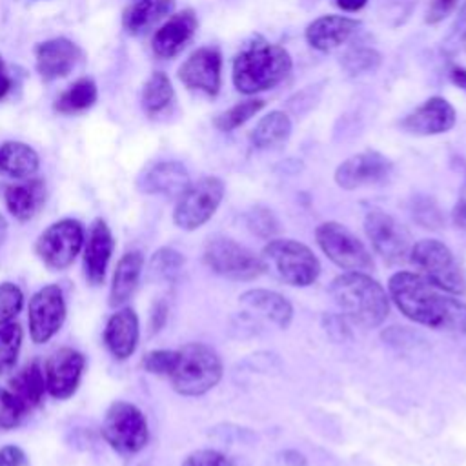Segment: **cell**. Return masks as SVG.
Wrapping results in <instances>:
<instances>
[{"label":"cell","mask_w":466,"mask_h":466,"mask_svg":"<svg viewBox=\"0 0 466 466\" xmlns=\"http://www.w3.org/2000/svg\"><path fill=\"white\" fill-rule=\"evenodd\" d=\"M388 289L397 308L413 322L466 335V304L420 273L399 271L391 275Z\"/></svg>","instance_id":"obj_1"},{"label":"cell","mask_w":466,"mask_h":466,"mask_svg":"<svg viewBox=\"0 0 466 466\" xmlns=\"http://www.w3.org/2000/svg\"><path fill=\"white\" fill-rule=\"evenodd\" d=\"M329 293L340 313L362 328H377L390 313L386 289L362 271L339 275L331 282Z\"/></svg>","instance_id":"obj_2"},{"label":"cell","mask_w":466,"mask_h":466,"mask_svg":"<svg viewBox=\"0 0 466 466\" xmlns=\"http://www.w3.org/2000/svg\"><path fill=\"white\" fill-rule=\"evenodd\" d=\"M291 71L289 53L262 38L248 44L233 60V84L244 95H255L280 84Z\"/></svg>","instance_id":"obj_3"},{"label":"cell","mask_w":466,"mask_h":466,"mask_svg":"<svg viewBox=\"0 0 466 466\" xmlns=\"http://www.w3.org/2000/svg\"><path fill=\"white\" fill-rule=\"evenodd\" d=\"M177 393L198 397L208 393L222 377V360L218 353L202 342H189L177 350V359L167 375Z\"/></svg>","instance_id":"obj_4"},{"label":"cell","mask_w":466,"mask_h":466,"mask_svg":"<svg viewBox=\"0 0 466 466\" xmlns=\"http://www.w3.org/2000/svg\"><path fill=\"white\" fill-rule=\"evenodd\" d=\"M266 269H271L289 286H309L320 273V262L315 253L293 238H271L262 249Z\"/></svg>","instance_id":"obj_5"},{"label":"cell","mask_w":466,"mask_h":466,"mask_svg":"<svg viewBox=\"0 0 466 466\" xmlns=\"http://www.w3.org/2000/svg\"><path fill=\"white\" fill-rule=\"evenodd\" d=\"M410 262L420 275L451 295H462L466 282L462 269L446 244L435 238H422L411 246Z\"/></svg>","instance_id":"obj_6"},{"label":"cell","mask_w":466,"mask_h":466,"mask_svg":"<svg viewBox=\"0 0 466 466\" xmlns=\"http://www.w3.org/2000/svg\"><path fill=\"white\" fill-rule=\"evenodd\" d=\"M204 262L213 273L231 280H253L266 271L260 255H255L249 248L222 235L208 240Z\"/></svg>","instance_id":"obj_7"},{"label":"cell","mask_w":466,"mask_h":466,"mask_svg":"<svg viewBox=\"0 0 466 466\" xmlns=\"http://www.w3.org/2000/svg\"><path fill=\"white\" fill-rule=\"evenodd\" d=\"M102 437L118 453H138L149 441L147 420L135 404L116 400L106 411Z\"/></svg>","instance_id":"obj_8"},{"label":"cell","mask_w":466,"mask_h":466,"mask_svg":"<svg viewBox=\"0 0 466 466\" xmlns=\"http://www.w3.org/2000/svg\"><path fill=\"white\" fill-rule=\"evenodd\" d=\"M222 197L224 182L218 177L198 178L178 197L173 211V222L186 231L198 229L215 215Z\"/></svg>","instance_id":"obj_9"},{"label":"cell","mask_w":466,"mask_h":466,"mask_svg":"<svg viewBox=\"0 0 466 466\" xmlns=\"http://www.w3.org/2000/svg\"><path fill=\"white\" fill-rule=\"evenodd\" d=\"M84 246V228L75 218H62L47 226L35 242L38 258L51 269H66Z\"/></svg>","instance_id":"obj_10"},{"label":"cell","mask_w":466,"mask_h":466,"mask_svg":"<svg viewBox=\"0 0 466 466\" xmlns=\"http://www.w3.org/2000/svg\"><path fill=\"white\" fill-rule=\"evenodd\" d=\"M317 244L331 262L348 271H364L373 268V260L366 246L342 224L322 222L315 231Z\"/></svg>","instance_id":"obj_11"},{"label":"cell","mask_w":466,"mask_h":466,"mask_svg":"<svg viewBox=\"0 0 466 466\" xmlns=\"http://www.w3.org/2000/svg\"><path fill=\"white\" fill-rule=\"evenodd\" d=\"M364 231L373 249L391 264L410 258L411 238L408 229L382 209H370L364 217Z\"/></svg>","instance_id":"obj_12"},{"label":"cell","mask_w":466,"mask_h":466,"mask_svg":"<svg viewBox=\"0 0 466 466\" xmlns=\"http://www.w3.org/2000/svg\"><path fill=\"white\" fill-rule=\"evenodd\" d=\"M66 320V300L58 286L40 288L29 300L27 322L29 335L35 344L47 342Z\"/></svg>","instance_id":"obj_13"},{"label":"cell","mask_w":466,"mask_h":466,"mask_svg":"<svg viewBox=\"0 0 466 466\" xmlns=\"http://www.w3.org/2000/svg\"><path fill=\"white\" fill-rule=\"evenodd\" d=\"M393 173V164L379 151H362L346 158L335 169V182L342 189H359L384 184Z\"/></svg>","instance_id":"obj_14"},{"label":"cell","mask_w":466,"mask_h":466,"mask_svg":"<svg viewBox=\"0 0 466 466\" xmlns=\"http://www.w3.org/2000/svg\"><path fill=\"white\" fill-rule=\"evenodd\" d=\"M86 359L73 348H60L53 351L44 364L46 390L55 399H69L82 379Z\"/></svg>","instance_id":"obj_15"},{"label":"cell","mask_w":466,"mask_h":466,"mask_svg":"<svg viewBox=\"0 0 466 466\" xmlns=\"http://www.w3.org/2000/svg\"><path fill=\"white\" fill-rule=\"evenodd\" d=\"M222 55L215 46L198 47L178 67V78L187 89H197L208 96L220 91Z\"/></svg>","instance_id":"obj_16"},{"label":"cell","mask_w":466,"mask_h":466,"mask_svg":"<svg viewBox=\"0 0 466 466\" xmlns=\"http://www.w3.org/2000/svg\"><path fill=\"white\" fill-rule=\"evenodd\" d=\"M457 115L453 106L442 96H431L400 120V127L410 135L430 137L450 131Z\"/></svg>","instance_id":"obj_17"},{"label":"cell","mask_w":466,"mask_h":466,"mask_svg":"<svg viewBox=\"0 0 466 466\" xmlns=\"http://www.w3.org/2000/svg\"><path fill=\"white\" fill-rule=\"evenodd\" d=\"M80 58V49L71 40L58 36L35 47V66L42 80L51 82L67 76Z\"/></svg>","instance_id":"obj_18"},{"label":"cell","mask_w":466,"mask_h":466,"mask_svg":"<svg viewBox=\"0 0 466 466\" xmlns=\"http://www.w3.org/2000/svg\"><path fill=\"white\" fill-rule=\"evenodd\" d=\"M197 16L193 9L171 15L153 35L151 49L158 58L177 56L193 38L197 31Z\"/></svg>","instance_id":"obj_19"},{"label":"cell","mask_w":466,"mask_h":466,"mask_svg":"<svg viewBox=\"0 0 466 466\" xmlns=\"http://www.w3.org/2000/svg\"><path fill=\"white\" fill-rule=\"evenodd\" d=\"M360 27V22L342 15H324L306 27V42L322 53L333 51L346 44Z\"/></svg>","instance_id":"obj_20"},{"label":"cell","mask_w":466,"mask_h":466,"mask_svg":"<svg viewBox=\"0 0 466 466\" xmlns=\"http://www.w3.org/2000/svg\"><path fill=\"white\" fill-rule=\"evenodd\" d=\"M189 184L187 169L177 160H162L153 164L138 177L137 182L142 193L164 197H180Z\"/></svg>","instance_id":"obj_21"},{"label":"cell","mask_w":466,"mask_h":466,"mask_svg":"<svg viewBox=\"0 0 466 466\" xmlns=\"http://www.w3.org/2000/svg\"><path fill=\"white\" fill-rule=\"evenodd\" d=\"M113 248H115V238L106 220L102 218L93 220L87 235V242L84 248V271H86V279L93 286H98L104 282L106 269L113 255Z\"/></svg>","instance_id":"obj_22"},{"label":"cell","mask_w":466,"mask_h":466,"mask_svg":"<svg viewBox=\"0 0 466 466\" xmlns=\"http://www.w3.org/2000/svg\"><path fill=\"white\" fill-rule=\"evenodd\" d=\"M138 335L140 328L137 313L131 308H122L109 317L104 329V342L115 359L126 360L135 353Z\"/></svg>","instance_id":"obj_23"},{"label":"cell","mask_w":466,"mask_h":466,"mask_svg":"<svg viewBox=\"0 0 466 466\" xmlns=\"http://www.w3.org/2000/svg\"><path fill=\"white\" fill-rule=\"evenodd\" d=\"M7 211L16 220L33 218L46 202V184L40 178H29L20 184H11L4 191Z\"/></svg>","instance_id":"obj_24"},{"label":"cell","mask_w":466,"mask_h":466,"mask_svg":"<svg viewBox=\"0 0 466 466\" xmlns=\"http://www.w3.org/2000/svg\"><path fill=\"white\" fill-rule=\"evenodd\" d=\"M238 299L248 309L262 315L264 319H268L269 322L282 329H286L293 319V308L289 300L279 295L277 291L248 289Z\"/></svg>","instance_id":"obj_25"},{"label":"cell","mask_w":466,"mask_h":466,"mask_svg":"<svg viewBox=\"0 0 466 466\" xmlns=\"http://www.w3.org/2000/svg\"><path fill=\"white\" fill-rule=\"evenodd\" d=\"M13 397L18 400V404L24 408V411H31L36 406L42 404L46 390V377L44 370L40 368L38 360H33L25 364L22 370H18L11 379H9V388H7Z\"/></svg>","instance_id":"obj_26"},{"label":"cell","mask_w":466,"mask_h":466,"mask_svg":"<svg viewBox=\"0 0 466 466\" xmlns=\"http://www.w3.org/2000/svg\"><path fill=\"white\" fill-rule=\"evenodd\" d=\"M142 266H144V255L140 251H127L122 255L113 273V280L109 288V306L116 308L126 304L131 299V295L138 286Z\"/></svg>","instance_id":"obj_27"},{"label":"cell","mask_w":466,"mask_h":466,"mask_svg":"<svg viewBox=\"0 0 466 466\" xmlns=\"http://www.w3.org/2000/svg\"><path fill=\"white\" fill-rule=\"evenodd\" d=\"M175 7V0H131L122 13V25L129 35H142L166 18Z\"/></svg>","instance_id":"obj_28"},{"label":"cell","mask_w":466,"mask_h":466,"mask_svg":"<svg viewBox=\"0 0 466 466\" xmlns=\"http://www.w3.org/2000/svg\"><path fill=\"white\" fill-rule=\"evenodd\" d=\"M36 151L18 140H7L0 146V173L13 178H27L38 169Z\"/></svg>","instance_id":"obj_29"},{"label":"cell","mask_w":466,"mask_h":466,"mask_svg":"<svg viewBox=\"0 0 466 466\" xmlns=\"http://www.w3.org/2000/svg\"><path fill=\"white\" fill-rule=\"evenodd\" d=\"M291 135V120L284 111H269L258 120L251 133V144L257 149H271L282 146Z\"/></svg>","instance_id":"obj_30"},{"label":"cell","mask_w":466,"mask_h":466,"mask_svg":"<svg viewBox=\"0 0 466 466\" xmlns=\"http://www.w3.org/2000/svg\"><path fill=\"white\" fill-rule=\"evenodd\" d=\"M98 91L93 78H78L66 91L58 95L53 107L60 115H75L89 109L96 102Z\"/></svg>","instance_id":"obj_31"},{"label":"cell","mask_w":466,"mask_h":466,"mask_svg":"<svg viewBox=\"0 0 466 466\" xmlns=\"http://www.w3.org/2000/svg\"><path fill=\"white\" fill-rule=\"evenodd\" d=\"M173 98H175V91L169 76L162 71H155L144 84L140 102L146 115L155 116L166 111L171 106Z\"/></svg>","instance_id":"obj_32"},{"label":"cell","mask_w":466,"mask_h":466,"mask_svg":"<svg viewBox=\"0 0 466 466\" xmlns=\"http://www.w3.org/2000/svg\"><path fill=\"white\" fill-rule=\"evenodd\" d=\"M262 107H264V100L249 98V100L238 102L233 107L218 113L215 116L213 124L218 131H233V129L240 127L242 124H246L251 116H255Z\"/></svg>","instance_id":"obj_33"},{"label":"cell","mask_w":466,"mask_h":466,"mask_svg":"<svg viewBox=\"0 0 466 466\" xmlns=\"http://www.w3.org/2000/svg\"><path fill=\"white\" fill-rule=\"evenodd\" d=\"M24 331L20 324L7 322L0 326V375L11 371L18 359Z\"/></svg>","instance_id":"obj_34"},{"label":"cell","mask_w":466,"mask_h":466,"mask_svg":"<svg viewBox=\"0 0 466 466\" xmlns=\"http://www.w3.org/2000/svg\"><path fill=\"white\" fill-rule=\"evenodd\" d=\"M184 266V257L173 248H160L153 253L149 271L157 280H173Z\"/></svg>","instance_id":"obj_35"},{"label":"cell","mask_w":466,"mask_h":466,"mask_svg":"<svg viewBox=\"0 0 466 466\" xmlns=\"http://www.w3.org/2000/svg\"><path fill=\"white\" fill-rule=\"evenodd\" d=\"M380 62H382L380 53H377L371 47H357V49L348 51L342 56V67L351 76L366 75V73H375L379 69Z\"/></svg>","instance_id":"obj_36"},{"label":"cell","mask_w":466,"mask_h":466,"mask_svg":"<svg viewBox=\"0 0 466 466\" xmlns=\"http://www.w3.org/2000/svg\"><path fill=\"white\" fill-rule=\"evenodd\" d=\"M24 306V293L13 282L0 284V326L11 322Z\"/></svg>","instance_id":"obj_37"},{"label":"cell","mask_w":466,"mask_h":466,"mask_svg":"<svg viewBox=\"0 0 466 466\" xmlns=\"http://www.w3.org/2000/svg\"><path fill=\"white\" fill-rule=\"evenodd\" d=\"M25 415L24 408L5 388H0V430H13Z\"/></svg>","instance_id":"obj_38"},{"label":"cell","mask_w":466,"mask_h":466,"mask_svg":"<svg viewBox=\"0 0 466 466\" xmlns=\"http://www.w3.org/2000/svg\"><path fill=\"white\" fill-rule=\"evenodd\" d=\"M248 226L253 233H257L262 238H271L279 231V222L271 209L266 208H255L248 213Z\"/></svg>","instance_id":"obj_39"},{"label":"cell","mask_w":466,"mask_h":466,"mask_svg":"<svg viewBox=\"0 0 466 466\" xmlns=\"http://www.w3.org/2000/svg\"><path fill=\"white\" fill-rule=\"evenodd\" d=\"M177 359V350H153L144 355L142 366L153 375H169Z\"/></svg>","instance_id":"obj_40"},{"label":"cell","mask_w":466,"mask_h":466,"mask_svg":"<svg viewBox=\"0 0 466 466\" xmlns=\"http://www.w3.org/2000/svg\"><path fill=\"white\" fill-rule=\"evenodd\" d=\"M182 466H235V462L217 450H197L184 459Z\"/></svg>","instance_id":"obj_41"},{"label":"cell","mask_w":466,"mask_h":466,"mask_svg":"<svg viewBox=\"0 0 466 466\" xmlns=\"http://www.w3.org/2000/svg\"><path fill=\"white\" fill-rule=\"evenodd\" d=\"M413 217L420 224H424V228H439L441 224V213L433 204V200H428V198L417 200L413 204Z\"/></svg>","instance_id":"obj_42"},{"label":"cell","mask_w":466,"mask_h":466,"mask_svg":"<svg viewBox=\"0 0 466 466\" xmlns=\"http://www.w3.org/2000/svg\"><path fill=\"white\" fill-rule=\"evenodd\" d=\"M459 0H430L426 9V24H439L442 22L451 11L457 7Z\"/></svg>","instance_id":"obj_43"},{"label":"cell","mask_w":466,"mask_h":466,"mask_svg":"<svg viewBox=\"0 0 466 466\" xmlns=\"http://www.w3.org/2000/svg\"><path fill=\"white\" fill-rule=\"evenodd\" d=\"M25 464V453L22 448L9 444L0 448V466H24Z\"/></svg>","instance_id":"obj_44"},{"label":"cell","mask_w":466,"mask_h":466,"mask_svg":"<svg viewBox=\"0 0 466 466\" xmlns=\"http://www.w3.org/2000/svg\"><path fill=\"white\" fill-rule=\"evenodd\" d=\"M451 217H453V222H455L457 228L466 229V184L462 186V189L459 193V198H457V202L453 206Z\"/></svg>","instance_id":"obj_45"},{"label":"cell","mask_w":466,"mask_h":466,"mask_svg":"<svg viewBox=\"0 0 466 466\" xmlns=\"http://www.w3.org/2000/svg\"><path fill=\"white\" fill-rule=\"evenodd\" d=\"M167 317V306L164 302H157L151 311V329L157 331L164 326V320Z\"/></svg>","instance_id":"obj_46"},{"label":"cell","mask_w":466,"mask_h":466,"mask_svg":"<svg viewBox=\"0 0 466 466\" xmlns=\"http://www.w3.org/2000/svg\"><path fill=\"white\" fill-rule=\"evenodd\" d=\"M450 80L453 86H457L459 89L466 91V69L461 66H451L450 67Z\"/></svg>","instance_id":"obj_47"},{"label":"cell","mask_w":466,"mask_h":466,"mask_svg":"<svg viewBox=\"0 0 466 466\" xmlns=\"http://www.w3.org/2000/svg\"><path fill=\"white\" fill-rule=\"evenodd\" d=\"M11 89V76L7 75V67L0 56V100L9 93Z\"/></svg>","instance_id":"obj_48"},{"label":"cell","mask_w":466,"mask_h":466,"mask_svg":"<svg viewBox=\"0 0 466 466\" xmlns=\"http://www.w3.org/2000/svg\"><path fill=\"white\" fill-rule=\"evenodd\" d=\"M335 2L346 13H357L359 9H362L366 5L368 0H335Z\"/></svg>","instance_id":"obj_49"},{"label":"cell","mask_w":466,"mask_h":466,"mask_svg":"<svg viewBox=\"0 0 466 466\" xmlns=\"http://www.w3.org/2000/svg\"><path fill=\"white\" fill-rule=\"evenodd\" d=\"M5 235H7V222H5V218L0 215V246H2L4 240H5Z\"/></svg>","instance_id":"obj_50"},{"label":"cell","mask_w":466,"mask_h":466,"mask_svg":"<svg viewBox=\"0 0 466 466\" xmlns=\"http://www.w3.org/2000/svg\"><path fill=\"white\" fill-rule=\"evenodd\" d=\"M462 22H464V27H462V31H461V42H462V47H464V51H466V7H464Z\"/></svg>","instance_id":"obj_51"}]
</instances>
